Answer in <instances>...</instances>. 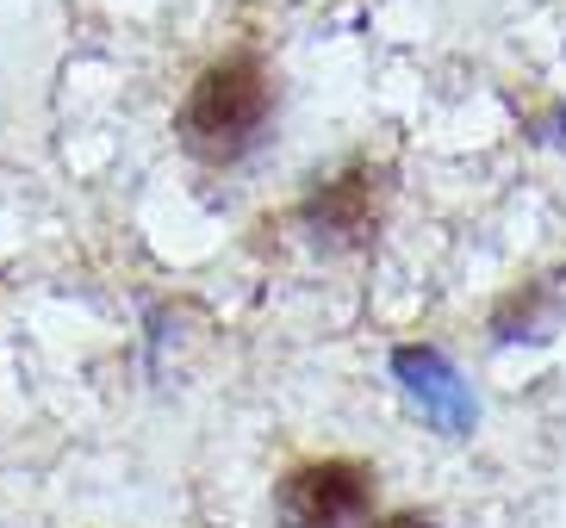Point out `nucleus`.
Wrapping results in <instances>:
<instances>
[{
  "mask_svg": "<svg viewBox=\"0 0 566 528\" xmlns=\"http://www.w3.org/2000/svg\"><path fill=\"white\" fill-rule=\"evenodd\" d=\"M268 118H274V75L255 50H231L206 63V75L187 87L181 113H175V137L193 162L231 168L262 144Z\"/></svg>",
  "mask_w": 566,
  "mask_h": 528,
  "instance_id": "f257e3e1",
  "label": "nucleus"
},
{
  "mask_svg": "<svg viewBox=\"0 0 566 528\" xmlns=\"http://www.w3.org/2000/svg\"><path fill=\"white\" fill-rule=\"evenodd\" d=\"M281 528H374V466L305 461L274 485Z\"/></svg>",
  "mask_w": 566,
  "mask_h": 528,
  "instance_id": "f03ea898",
  "label": "nucleus"
},
{
  "mask_svg": "<svg viewBox=\"0 0 566 528\" xmlns=\"http://www.w3.org/2000/svg\"><path fill=\"white\" fill-rule=\"evenodd\" d=\"M392 373H399L405 392H411L449 435H467L473 423H480V404H473V392H467L461 373H454V367L442 361L436 348H399V355H392Z\"/></svg>",
  "mask_w": 566,
  "mask_h": 528,
  "instance_id": "7ed1b4c3",
  "label": "nucleus"
},
{
  "mask_svg": "<svg viewBox=\"0 0 566 528\" xmlns=\"http://www.w3.org/2000/svg\"><path fill=\"white\" fill-rule=\"evenodd\" d=\"M305 224L331 231L336 243H367V231L380 224V175H343V181H324L312 199H305Z\"/></svg>",
  "mask_w": 566,
  "mask_h": 528,
  "instance_id": "20e7f679",
  "label": "nucleus"
},
{
  "mask_svg": "<svg viewBox=\"0 0 566 528\" xmlns=\"http://www.w3.org/2000/svg\"><path fill=\"white\" fill-rule=\"evenodd\" d=\"M374 528H442L436 516H417V510H399V516H386V522H374Z\"/></svg>",
  "mask_w": 566,
  "mask_h": 528,
  "instance_id": "39448f33",
  "label": "nucleus"
}]
</instances>
